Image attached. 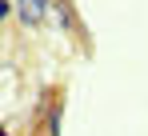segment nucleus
<instances>
[{
	"label": "nucleus",
	"instance_id": "nucleus-1",
	"mask_svg": "<svg viewBox=\"0 0 148 136\" xmlns=\"http://www.w3.org/2000/svg\"><path fill=\"white\" fill-rule=\"evenodd\" d=\"M16 12H20L24 24H40L52 12V0H16Z\"/></svg>",
	"mask_w": 148,
	"mask_h": 136
},
{
	"label": "nucleus",
	"instance_id": "nucleus-2",
	"mask_svg": "<svg viewBox=\"0 0 148 136\" xmlns=\"http://www.w3.org/2000/svg\"><path fill=\"white\" fill-rule=\"evenodd\" d=\"M60 116H64V104H52V112L44 116V132L48 136H60Z\"/></svg>",
	"mask_w": 148,
	"mask_h": 136
},
{
	"label": "nucleus",
	"instance_id": "nucleus-3",
	"mask_svg": "<svg viewBox=\"0 0 148 136\" xmlns=\"http://www.w3.org/2000/svg\"><path fill=\"white\" fill-rule=\"evenodd\" d=\"M8 12H12V4H8V0H0V20H4Z\"/></svg>",
	"mask_w": 148,
	"mask_h": 136
},
{
	"label": "nucleus",
	"instance_id": "nucleus-4",
	"mask_svg": "<svg viewBox=\"0 0 148 136\" xmlns=\"http://www.w3.org/2000/svg\"><path fill=\"white\" fill-rule=\"evenodd\" d=\"M0 136H12V132H8V128H0Z\"/></svg>",
	"mask_w": 148,
	"mask_h": 136
}]
</instances>
